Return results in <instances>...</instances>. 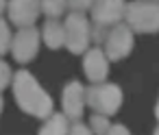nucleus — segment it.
<instances>
[{"label": "nucleus", "instance_id": "9b49d317", "mask_svg": "<svg viewBox=\"0 0 159 135\" xmlns=\"http://www.w3.org/2000/svg\"><path fill=\"white\" fill-rule=\"evenodd\" d=\"M42 39L52 50L66 46V24H61L57 18H48V22L44 24V31H42Z\"/></svg>", "mask_w": 159, "mask_h": 135}, {"label": "nucleus", "instance_id": "ddd939ff", "mask_svg": "<svg viewBox=\"0 0 159 135\" xmlns=\"http://www.w3.org/2000/svg\"><path fill=\"white\" fill-rule=\"evenodd\" d=\"M89 126H92L94 135H109V131H111V126H113V124H109V115L94 113V115H92V120H89Z\"/></svg>", "mask_w": 159, "mask_h": 135}, {"label": "nucleus", "instance_id": "aec40b11", "mask_svg": "<svg viewBox=\"0 0 159 135\" xmlns=\"http://www.w3.org/2000/svg\"><path fill=\"white\" fill-rule=\"evenodd\" d=\"M109 135H131V133H129V128L124 124H113L111 131H109Z\"/></svg>", "mask_w": 159, "mask_h": 135}, {"label": "nucleus", "instance_id": "1a4fd4ad", "mask_svg": "<svg viewBox=\"0 0 159 135\" xmlns=\"http://www.w3.org/2000/svg\"><path fill=\"white\" fill-rule=\"evenodd\" d=\"M61 102H63V113L70 120H79L83 115V107L87 102V89L79 81H72V83H68L63 87Z\"/></svg>", "mask_w": 159, "mask_h": 135}, {"label": "nucleus", "instance_id": "f257e3e1", "mask_svg": "<svg viewBox=\"0 0 159 135\" xmlns=\"http://www.w3.org/2000/svg\"><path fill=\"white\" fill-rule=\"evenodd\" d=\"M13 96H16V102L20 105L22 111H26L35 118H50L52 115V98L42 89V85L37 83V79L31 72H26V70L16 72Z\"/></svg>", "mask_w": 159, "mask_h": 135}, {"label": "nucleus", "instance_id": "dca6fc26", "mask_svg": "<svg viewBox=\"0 0 159 135\" xmlns=\"http://www.w3.org/2000/svg\"><path fill=\"white\" fill-rule=\"evenodd\" d=\"M109 33H111V29H109V26L94 24V26H92V42H94V44H102V42H107Z\"/></svg>", "mask_w": 159, "mask_h": 135}, {"label": "nucleus", "instance_id": "b1692460", "mask_svg": "<svg viewBox=\"0 0 159 135\" xmlns=\"http://www.w3.org/2000/svg\"><path fill=\"white\" fill-rule=\"evenodd\" d=\"M155 135H159V126H157V131H155Z\"/></svg>", "mask_w": 159, "mask_h": 135}, {"label": "nucleus", "instance_id": "6e6552de", "mask_svg": "<svg viewBox=\"0 0 159 135\" xmlns=\"http://www.w3.org/2000/svg\"><path fill=\"white\" fill-rule=\"evenodd\" d=\"M7 13H9V20L20 29L35 26L39 13H44L42 11V0H9Z\"/></svg>", "mask_w": 159, "mask_h": 135}, {"label": "nucleus", "instance_id": "f03ea898", "mask_svg": "<svg viewBox=\"0 0 159 135\" xmlns=\"http://www.w3.org/2000/svg\"><path fill=\"white\" fill-rule=\"evenodd\" d=\"M124 22L135 33H157L159 31V2L157 0H135L126 5Z\"/></svg>", "mask_w": 159, "mask_h": 135}, {"label": "nucleus", "instance_id": "a211bd4d", "mask_svg": "<svg viewBox=\"0 0 159 135\" xmlns=\"http://www.w3.org/2000/svg\"><path fill=\"white\" fill-rule=\"evenodd\" d=\"M68 7L76 13H85L87 9L94 7V0H68Z\"/></svg>", "mask_w": 159, "mask_h": 135}, {"label": "nucleus", "instance_id": "5701e85b", "mask_svg": "<svg viewBox=\"0 0 159 135\" xmlns=\"http://www.w3.org/2000/svg\"><path fill=\"white\" fill-rule=\"evenodd\" d=\"M0 113H2V96H0Z\"/></svg>", "mask_w": 159, "mask_h": 135}, {"label": "nucleus", "instance_id": "f8f14e48", "mask_svg": "<svg viewBox=\"0 0 159 135\" xmlns=\"http://www.w3.org/2000/svg\"><path fill=\"white\" fill-rule=\"evenodd\" d=\"M66 113H52L46 118V124L39 128V135H70V124H68Z\"/></svg>", "mask_w": 159, "mask_h": 135}, {"label": "nucleus", "instance_id": "423d86ee", "mask_svg": "<svg viewBox=\"0 0 159 135\" xmlns=\"http://www.w3.org/2000/svg\"><path fill=\"white\" fill-rule=\"evenodd\" d=\"M133 29L129 24H118L111 29L107 42H105V52L111 61H120L124 57H129V52L133 50Z\"/></svg>", "mask_w": 159, "mask_h": 135}, {"label": "nucleus", "instance_id": "4468645a", "mask_svg": "<svg viewBox=\"0 0 159 135\" xmlns=\"http://www.w3.org/2000/svg\"><path fill=\"white\" fill-rule=\"evenodd\" d=\"M68 7V0H42V11L48 18H59Z\"/></svg>", "mask_w": 159, "mask_h": 135}, {"label": "nucleus", "instance_id": "2eb2a0df", "mask_svg": "<svg viewBox=\"0 0 159 135\" xmlns=\"http://www.w3.org/2000/svg\"><path fill=\"white\" fill-rule=\"evenodd\" d=\"M13 44V37H11V31H9V24L0 18V57H2Z\"/></svg>", "mask_w": 159, "mask_h": 135}, {"label": "nucleus", "instance_id": "6ab92c4d", "mask_svg": "<svg viewBox=\"0 0 159 135\" xmlns=\"http://www.w3.org/2000/svg\"><path fill=\"white\" fill-rule=\"evenodd\" d=\"M70 135H94V131H92V126H85V124L76 122V124L70 126Z\"/></svg>", "mask_w": 159, "mask_h": 135}, {"label": "nucleus", "instance_id": "9d476101", "mask_svg": "<svg viewBox=\"0 0 159 135\" xmlns=\"http://www.w3.org/2000/svg\"><path fill=\"white\" fill-rule=\"evenodd\" d=\"M109 57L102 48H92L85 52V59H83V70L87 74V79L92 83H105L107 74H109Z\"/></svg>", "mask_w": 159, "mask_h": 135}, {"label": "nucleus", "instance_id": "4be33fe9", "mask_svg": "<svg viewBox=\"0 0 159 135\" xmlns=\"http://www.w3.org/2000/svg\"><path fill=\"white\" fill-rule=\"evenodd\" d=\"M155 113H157V120H159V102H157V107H155Z\"/></svg>", "mask_w": 159, "mask_h": 135}, {"label": "nucleus", "instance_id": "7ed1b4c3", "mask_svg": "<svg viewBox=\"0 0 159 135\" xmlns=\"http://www.w3.org/2000/svg\"><path fill=\"white\" fill-rule=\"evenodd\" d=\"M87 105L96 113L113 115L122 105V89L113 83H96L87 89Z\"/></svg>", "mask_w": 159, "mask_h": 135}, {"label": "nucleus", "instance_id": "39448f33", "mask_svg": "<svg viewBox=\"0 0 159 135\" xmlns=\"http://www.w3.org/2000/svg\"><path fill=\"white\" fill-rule=\"evenodd\" d=\"M126 16V2L124 0H94L92 7V22L100 26H118Z\"/></svg>", "mask_w": 159, "mask_h": 135}, {"label": "nucleus", "instance_id": "412c9836", "mask_svg": "<svg viewBox=\"0 0 159 135\" xmlns=\"http://www.w3.org/2000/svg\"><path fill=\"white\" fill-rule=\"evenodd\" d=\"M7 7H9V2H7V0H0V13H2Z\"/></svg>", "mask_w": 159, "mask_h": 135}, {"label": "nucleus", "instance_id": "20e7f679", "mask_svg": "<svg viewBox=\"0 0 159 135\" xmlns=\"http://www.w3.org/2000/svg\"><path fill=\"white\" fill-rule=\"evenodd\" d=\"M63 24H66V46H68V50L74 52V55L85 52L89 42H92V26H89V20L85 18V13L72 11Z\"/></svg>", "mask_w": 159, "mask_h": 135}, {"label": "nucleus", "instance_id": "0eeeda50", "mask_svg": "<svg viewBox=\"0 0 159 135\" xmlns=\"http://www.w3.org/2000/svg\"><path fill=\"white\" fill-rule=\"evenodd\" d=\"M39 31L35 26H26V29H20L13 37V44H11V52L16 57V61L20 63H29L35 59L37 50H39Z\"/></svg>", "mask_w": 159, "mask_h": 135}, {"label": "nucleus", "instance_id": "f3484780", "mask_svg": "<svg viewBox=\"0 0 159 135\" xmlns=\"http://www.w3.org/2000/svg\"><path fill=\"white\" fill-rule=\"evenodd\" d=\"M11 68H9V63L7 61H2V59H0V92H2L9 83H11Z\"/></svg>", "mask_w": 159, "mask_h": 135}]
</instances>
